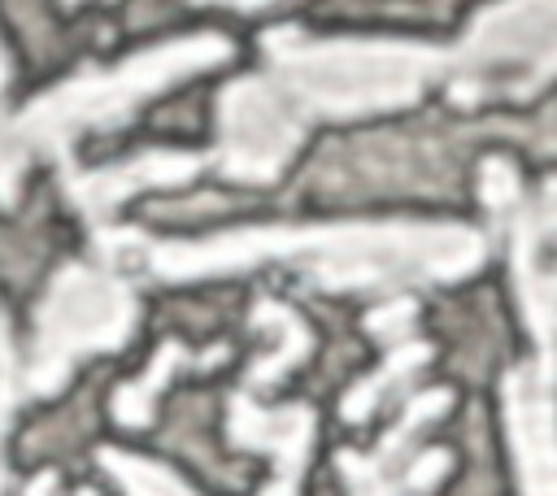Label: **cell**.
Here are the masks:
<instances>
[{
  "label": "cell",
  "mask_w": 557,
  "mask_h": 496,
  "mask_svg": "<svg viewBox=\"0 0 557 496\" xmlns=\"http://www.w3.org/2000/svg\"><path fill=\"white\" fill-rule=\"evenodd\" d=\"M96 252L122 270L165 283H196L287 265L318 292L405 296L422 283H448L483 261V239L457 222H278L213 231L200 239H157L135 226L91 231Z\"/></svg>",
  "instance_id": "1"
},
{
  "label": "cell",
  "mask_w": 557,
  "mask_h": 496,
  "mask_svg": "<svg viewBox=\"0 0 557 496\" xmlns=\"http://www.w3.org/2000/svg\"><path fill=\"white\" fill-rule=\"evenodd\" d=\"M226 57H231V44L222 35H183V39L144 48L109 70H83L48 87L44 96L9 113L0 126V204H13L17 183L35 157L70 165V148L83 135L122 126L165 87L200 70H213Z\"/></svg>",
  "instance_id": "2"
},
{
  "label": "cell",
  "mask_w": 557,
  "mask_h": 496,
  "mask_svg": "<svg viewBox=\"0 0 557 496\" xmlns=\"http://www.w3.org/2000/svg\"><path fill=\"white\" fill-rule=\"evenodd\" d=\"M261 57L265 83L305 131L313 122L405 109L448 78V48L413 39H318L296 26H274L261 35Z\"/></svg>",
  "instance_id": "3"
},
{
  "label": "cell",
  "mask_w": 557,
  "mask_h": 496,
  "mask_svg": "<svg viewBox=\"0 0 557 496\" xmlns=\"http://www.w3.org/2000/svg\"><path fill=\"white\" fill-rule=\"evenodd\" d=\"M135 322L139 296L122 265L104 257L61 265L35 305L26 348V396H57L87 357L122 348Z\"/></svg>",
  "instance_id": "4"
},
{
  "label": "cell",
  "mask_w": 557,
  "mask_h": 496,
  "mask_svg": "<svg viewBox=\"0 0 557 496\" xmlns=\"http://www.w3.org/2000/svg\"><path fill=\"white\" fill-rule=\"evenodd\" d=\"M557 78V0H500L448 48V96L457 104L522 100Z\"/></svg>",
  "instance_id": "5"
},
{
  "label": "cell",
  "mask_w": 557,
  "mask_h": 496,
  "mask_svg": "<svg viewBox=\"0 0 557 496\" xmlns=\"http://www.w3.org/2000/svg\"><path fill=\"white\" fill-rule=\"evenodd\" d=\"M300 139H305V126L257 70L222 87L218 135L205 157H209V170L231 183H274L296 157Z\"/></svg>",
  "instance_id": "6"
},
{
  "label": "cell",
  "mask_w": 557,
  "mask_h": 496,
  "mask_svg": "<svg viewBox=\"0 0 557 496\" xmlns=\"http://www.w3.org/2000/svg\"><path fill=\"white\" fill-rule=\"evenodd\" d=\"M448 405L453 396L444 387L413 392L374 448H344L335 461L348 496H426L440 487V479L453 470V457L444 448H422V435Z\"/></svg>",
  "instance_id": "7"
},
{
  "label": "cell",
  "mask_w": 557,
  "mask_h": 496,
  "mask_svg": "<svg viewBox=\"0 0 557 496\" xmlns=\"http://www.w3.org/2000/svg\"><path fill=\"white\" fill-rule=\"evenodd\" d=\"M226 435L244 452L270 457V479L257 496H296L309 448L318 435V418L309 405H261L257 387L239 383L226 400Z\"/></svg>",
  "instance_id": "8"
},
{
  "label": "cell",
  "mask_w": 557,
  "mask_h": 496,
  "mask_svg": "<svg viewBox=\"0 0 557 496\" xmlns=\"http://www.w3.org/2000/svg\"><path fill=\"white\" fill-rule=\"evenodd\" d=\"M200 170H209V157L183 152V148H148V152H135V157H122V161H109V165H96V170H78L74 161L61 165L65 196L87 218L91 231L113 226L117 209L126 200H135L139 191L178 187V183L196 178Z\"/></svg>",
  "instance_id": "9"
},
{
  "label": "cell",
  "mask_w": 557,
  "mask_h": 496,
  "mask_svg": "<svg viewBox=\"0 0 557 496\" xmlns=\"http://www.w3.org/2000/svg\"><path fill=\"white\" fill-rule=\"evenodd\" d=\"M505 431L522 496H557V392L535 370L505 374Z\"/></svg>",
  "instance_id": "10"
},
{
  "label": "cell",
  "mask_w": 557,
  "mask_h": 496,
  "mask_svg": "<svg viewBox=\"0 0 557 496\" xmlns=\"http://www.w3.org/2000/svg\"><path fill=\"white\" fill-rule=\"evenodd\" d=\"M252 326L265 335V348L252 357L244 383L261 392V387H274L283 374H292L309 357L313 335H309V326L300 322L296 309H287L283 300H270V296L252 305Z\"/></svg>",
  "instance_id": "11"
},
{
  "label": "cell",
  "mask_w": 557,
  "mask_h": 496,
  "mask_svg": "<svg viewBox=\"0 0 557 496\" xmlns=\"http://www.w3.org/2000/svg\"><path fill=\"white\" fill-rule=\"evenodd\" d=\"M222 352H226V348L191 352V348H187V344H178V339L161 344V348H157V357H152V365H148L144 374H135L131 383H122V387H117V396H113V418H117L122 426H144V422L152 418V409H157V400H161L165 383H170L174 374L213 370V365L222 361Z\"/></svg>",
  "instance_id": "12"
},
{
  "label": "cell",
  "mask_w": 557,
  "mask_h": 496,
  "mask_svg": "<svg viewBox=\"0 0 557 496\" xmlns=\"http://www.w3.org/2000/svg\"><path fill=\"white\" fill-rule=\"evenodd\" d=\"M426 357H431V348H426L422 339H413V335H409V339H400V344H387L383 365L344 392L339 413H344L348 422H366V418H374V409H379L392 392H400V387H405V383L426 365Z\"/></svg>",
  "instance_id": "13"
},
{
  "label": "cell",
  "mask_w": 557,
  "mask_h": 496,
  "mask_svg": "<svg viewBox=\"0 0 557 496\" xmlns=\"http://www.w3.org/2000/svg\"><path fill=\"white\" fill-rule=\"evenodd\" d=\"M100 466L109 470V479L122 487V496H200L191 492L170 466L139 457V452H122V448H100Z\"/></svg>",
  "instance_id": "14"
},
{
  "label": "cell",
  "mask_w": 557,
  "mask_h": 496,
  "mask_svg": "<svg viewBox=\"0 0 557 496\" xmlns=\"http://www.w3.org/2000/svg\"><path fill=\"white\" fill-rule=\"evenodd\" d=\"M22 400H26V357L17 352L13 326L0 309V492H4V435Z\"/></svg>",
  "instance_id": "15"
},
{
  "label": "cell",
  "mask_w": 557,
  "mask_h": 496,
  "mask_svg": "<svg viewBox=\"0 0 557 496\" xmlns=\"http://www.w3.org/2000/svg\"><path fill=\"white\" fill-rule=\"evenodd\" d=\"M4 83H9V61H4V48H0V126H4Z\"/></svg>",
  "instance_id": "16"
},
{
  "label": "cell",
  "mask_w": 557,
  "mask_h": 496,
  "mask_svg": "<svg viewBox=\"0 0 557 496\" xmlns=\"http://www.w3.org/2000/svg\"><path fill=\"white\" fill-rule=\"evenodd\" d=\"M209 4H231V9H261V4H274V0H209Z\"/></svg>",
  "instance_id": "17"
},
{
  "label": "cell",
  "mask_w": 557,
  "mask_h": 496,
  "mask_svg": "<svg viewBox=\"0 0 557 496\" xmlns=\"http://www.w3.org/2000/svg\"><path fill=\"white\" fill-rule=\"evenodd\" d=\"M78 496H91V492H78Z\"/></svg>",
  "instance_id": "18"
},
{
  "label": "cell",
  "mask_w": 557,
  "mask_h": 496,
  "mask_svg": "<svg viewBox=\"0 0 557 496\" xmlns=\"http://www.w3.org/2000/svg\"><path fill=\"white\" fill-rule=\"evenodd\" d=\"M65 4H78V0H65Z\"/></svg>",
  "instance_id": "19"
}]
</instances>
